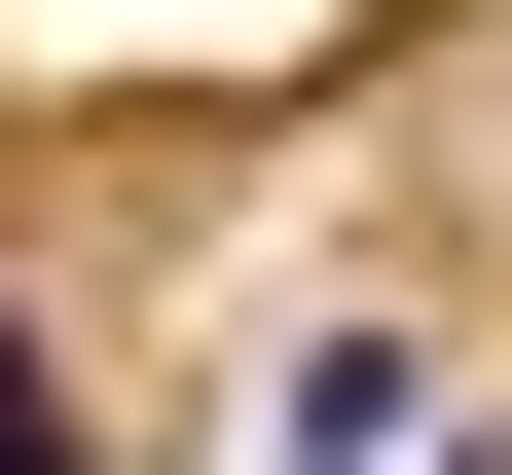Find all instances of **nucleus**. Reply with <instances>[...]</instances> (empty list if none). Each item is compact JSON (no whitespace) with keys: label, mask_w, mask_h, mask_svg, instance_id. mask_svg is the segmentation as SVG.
<instances>
[{"label":"nucleus","mask_w":512,"mask_h":475,"mask_svg":"<svg viewBox=\"0 0 512 475\" xmlns=\"http://www.w3.org/2000/svg\"><path fill=\"white\" fill-rule=\"evenodd\" d=\"M256 439H293V475H439V366H403V329H293V402H256Z\"/></svg>","instance_id":"nucleus-1"},{"label":"nucleus","mask_w":512,"mask_h":475,"mask_svg":"<svg viewBox=\"0 0 512 475\" xmlns=\"http://www.w3.org/2000/svg\"><path fill=\"white\" fill-rule=\"evenodd\" d=\"M0 475H110V439H74V366H37V329H0Z\"/></svg>","instance_id":"nucleus-2"}]
</instances>
